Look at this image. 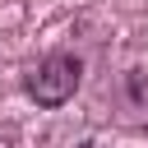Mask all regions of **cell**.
I'll return each instance as SVG.
<instances>
[{
    "instance_id": "cell-1",
    "label": "cell",
    "mask_w": 148,
    "mask_h": 148,
    "mask_svg": "<svg viewBox=\"0 0 148 148\" xmlns=\"http://www.w3.org/2000/svg\"><path fill=\"white\" fill-rule=\"evenodd\" d=\"M79 79H83V65H79V56L74 51H51L46 60H37V69L28 74V97L37 102V106H46V111H56V106H65L74 92H79Z\"/></svg>"
}]
</instances>
